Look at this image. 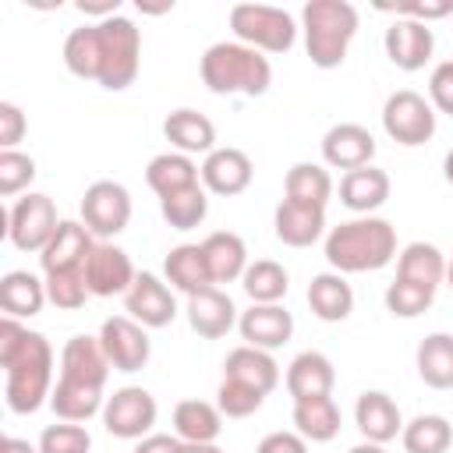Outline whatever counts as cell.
I'll list each match as a JSON object with an SVG mask.
<instances>
[{
	"instance_id": "obj_31",
	"label": "cell",
	"mask_w": 453,
	"mask_h": 453,
	"mask_svg": "<svg viewBox=\"0 0 453 453\" xmlns=\"http://www.w3.org/2000/svg\"><path fill=\"white\" fill-rule=\"evenodd\" d=\"M46 280H39L28 269H11L0 280V308L7 319H32L46 304Z\"/></svg>"
},
{
	"instance_id": "obj_51",
	"label": "cell",
	"mask_w": 453,
	"mask_h": 453,
	"mask_svg": "<svg viewBox=\"0 0 453 453\" xmlns=\"http://www.w3.org/2000/svg\"><path fill=\"white\" fill-rule=\"evenodd\" d=\"M184 453H223L216 442H184Z\"/></svg>"
},
{
	"instance_id": "obj_3",
	"label": "cell",
	"mask_w": 453,
	"mask_h": 453,
	"mask_svg": "<svg viewBox=\"0 0 453 453\" xmlns=\"http://www.w3.org/2000/svg\"><path fill=\"white\" fill-rule=\"evenodd\" d=\"M106 379H110V361L103 354L99 336H88V333L71 336L60 350V375L50 393V411L57 414V421L81 425L103 414Z\"/></svg>"
},
{
	"instance_id": "obj_26",
	"label": "cell",
	"mask_w": 453,
	"mask_h": 453,
	"mask_svg": "<svg viewBox=\"0 0 453 453\" xmlns=\"http://www.w3.org/2000/svg\"><path fill=\"white\" fill-rule=\"evenodd\" d=\"M163 280L173 290H180L184 297H195L198 290L216 287L202 244H177V248H170L166 258H163Z\"/></svg>"
},
{
	"instance_id": "obj_10",
	"label": "cell",
	"mask_w": 453,
	"mask_h": 453,
	"mask_svg": "<svg viewBox=\"0 0 453 453\" xmlns=\"http://www.w3.org/2000/svg\"><path fill=\"white\" fill-rule=\"evenodd\" d=\"M78 212L96 241H113L131 223V191L120 180H92L81 195Z\"/></svg>"
},
{
	"instance_id": "obj_24",
	"label": "cell",
	"mask_w": 453,
	"mask_h": 453,
	"mask_svg": "<svg viewBox=\"0 0 453 453\" xmlns=\"http://www.w3.org/2000/svg\"><path fill=\"white\" fill-rule=\"evenodd\" d=\"M223 379H234L241 386H251L258 389L262 396H269L276 386H280V365L269 350H258V347H234L226 357H223Z\"/></svg>"
},
{
	"instance_id": "obj_46",
	"label": "cell",
	"mask_w": 453,
	"mask_h": 453,
	"mask_svg": "<svg viewBox=\"0 0 453 453\" xmlns=\"http://www.w3.org/2000/svg\"><path fill=\"white\" fill-rule=\"evenodd\" d=\"M428 103L435 113L453 117V60H442L428 74Z\"/></svg>"
},
{
	"instance_id": "obj_48",
	"label": "cell",
	"mask_w": 453,
	"mask_h": 453,
	"mask_svg": "<svg viewBox=\"0 0 453 453\" xmlns=\"http://www.w3.org/2000/svg\"><path fill=\"white\" fill-rule=\"evenodd\" d=\"M255 453H308V439L297 432H269Z\"/></svg>"
},
{
	"instance_id": "obj_47",
	"label": "cell",
	"mask_w": 453,
	"mask_h": 453,
	"mask_svg": "<svg viewBox=\"0 0 453 453\" xmlns=\"http://www.w3.org/2000/svg\"><path fill=\"white\" fill-rule=\"evenodd\" d=\"M25 131H28V120H25L21 106L11 103V99H4L0 103V152L4 149H18V142L25 138Z\"/></svg>"
},
{
	"instance_id": "obj_12",
	"label": "cell",
	"mask_w": 453,
	"mask_h": 453,
	"mask_svg": "<svg viewBox=\"0 0 453 453\" xmlns=\"http://www.w3.org/2000/svg\"><path fill=\"white\" fill-rule=\"evenodd\" d=\"M99 343H103V354L113 372H127V375L142 372L152 357L149 329L142 322H134L131 315H110L99 326Z\"/></svg>"
},
{
	"instance_id": "obj_53",
	"label": "cell",
	"mask_w": 453,
	"mask_h": 453,
	"mask_svg": "<svg viewBox=\"0 0 453 453\" xmlns=\"http://www.w3.org/2000/svg\"><path fill=\"white\" fill-rule=\"evenodd\" d=\"M442 177H446V184H453V149H449L446 159H442Z\"/></svg>"
},
{
	"instance_id": "obj_43",
	"label": "cell",
	"mask_w": 453,
	"mask_h": 453,
	"mask_svg": "<svg viewBox=\"0 0 453 453\" xmlns=\"http://www.w3.org/2000/svg\"><path fill=\"white\" fill-rule=\"evenodd\" d=\"M46 280V297L50 304L64 308V311H78L92 294L85 287V269L81 273H53V276H42Z\"/></svg>"
},
{
	"instance_id": "obj_27",
	"label": "cell",
	"mask_w": 453,
	"mask_h": 453,
	"mask_svg": "<svg viewBox=\"0 0 453 453\" xmlns=\"http://www.w3.org/2000/svg\"><path fill=\"white\" fill-rule=\"evenodd\" d=\"M273 230L276 241L287 248H311L326 234V209H308L283 198L273 212Z\"/></svg>"
},
{
	"instance_id": "obj_7",
	"label": "cell",
	"mask_w": 453,
	"mask_h": 453,
	"mask_svg": "<svg viewBox=\"0 0 453 453\" xmlns=\"http://www.w3.org/2000/svg\"><path fill=\"white\" fill-rule=\"evenodd\" d=\"M230 28H234L237 42H244L258 53H287L297 42L294 14L283 7H269V4H234Z\"/></svg>"
},
{
	"instance_id": "obj_11",
	"label": "cell",
	"mask_w": 453,
	"mask_h": 453,
	"mask_svg": "<svg viewBox=\"0 0 453 453\" xmlns=\"http://www.w3.org/2000/svg\"><path fill=\"white\" fill-rule=\"evenodd\" d=\"M156 418H159V407L145 386H120L103 403V428L124 442H138L152 435Z\"/></svg>"
},
{
	"instance_id": "obj_13",
	"label": "cell",
	"mask_w": 453,
	"mask_h": 453,
	"mask_svg": "<svg viewBox=\"0 0 453 453\" xmlns=\"http://www.w3.org/2000/svg\"><path fill=\"white\" fill-rule=\"evenodd\" d=\"M134 265L127 258V251L113 241H96L88 258H85V287L92 297H113V294H127L134 283Z\"/></svg>"
},
{
	"instance_id": "obj_41",
	"label": "cell",
	"mask_w": 453,
	"mask_h": 453,
	"mask_svg": "<svg viewBox=\"0 0 453 453\" xmlns=\"http://www.w3.org/2000/svg\"><path fill=\"white\" fill-rule=\"evenodd\" d=\"M35 180V159L28 152L18 149H4L0 152V198H14L25 195Z\"/></svg>"
},
{
	"instance_id": "obj_20",
	"label": "cell",
	"mask_w": 453,
	"mask_h": 453,
	"mask_svg": "<svg viewBox=\"0 0 453 453\" xmlns=\"http://www.w3.org/2000/svg\"><path fill=\"white\" fill-rule=\"evenodd\" d=\"M184 315H188L191 333H198L202 340H219V336H226V333L237 326V319H241L237 308H234V301H230V294L219 290V287H205V290H198L195 297H188Z\"/></svg>"
},
{
	"instance_id": "obj_32",
	"label": "cell",
	"mask_w": 453,
	"mask_h": 453,
	"mask_svg": "<svg viewBox=\"0 0 453 453\" xmlns=\"http://www.w3.org/2000/svg\"><path fill=\"white\" fill-rule=\"evenodd\" d=\"M145 184L159 198H166V195H177L184 188L202 184V166L191 156H184V152H159L145 166Z\"/></svg>"
},
{
	"instance_id": "obj_34",
	"label": "cell",
	"mask_w": 453,
	"mask_h": 453,
	"mask_svg": "<svg viewBox=\"0 0 453 453\" xmlns=\"http://www.w3.org/2000/svg\"><path fill=\"white\" fill-rule=\"evenodd\" d=\"M340 407L333 396H311V400H294V432L304 435L308 442H333L340 435Z\"/></svg>"
},
{
	"instance_id": "obj_38",
	"label": "cell",
	"mask_w": 453,
	"mask_h": 453,
	"mask_svg": "<svg viewBox=\"0 0 453 453\" xmlns=\"http://www.w3.org/2000/svg\"><path fill=\"white\" fill-rule=\"evenodd\" d=\"M400 442L407 453H446L453 446V425L442 414H418L403 425Z\"/></svg>"
},
{
	"instance_id": "obj_25",
	"label": "cell",
	"mask_w": 453,
	"mask_h": 453,
	"mask_svg": "<svg viewBox=\"0 0 453 453\" xmlns=\"http://www.w3.org/2000/svg\"><path fill=\"white\" fill-rule=\"evenodd\" d=\"M163 134L173 145V152H184V156H209L212 149H219L216 145V124L205 113L188 110V106L166 113Z\"/></svg>"
},
{
	"instance_id": "obj_17",
	"label": "cell",
	"mask_w": 453,
	"mask_h": 453,
	"mask_svg": "<svg viewBox=\"0 0 453 453\" xmlns=\"http://www.w3.org/2000/svg\"><path fill=\"white\" fill-rule=\"evenodd\" d=\"M92 244H96V237L88 234V226L81 219H60L57 234L39 251L42 276H53V273H81Z\"/></svg>"
},
{
	"instance_id": "obj_37",
	"label": "cell",
	"mask_w": 453,
	"mask_h": 453,
	"mask_svg": "<svg viewBox=\"0 0 453 453\" xmlns=\"http://www.w3.org/2000/svg\"><path fill=\"white\" fill-rule=\"evenodd\" d=\"M244 294L251 297V304H280L290 290V276L276 258H255L244 276H241Z\"/></svg>"
},
{
	"instance_id": "obj_29",
	"label": "cell",
	"mask_w": 453,
	"mask_h": 453,
	"mask_svg": "<svg viewBox=\"0 0 453 453\" xmlns=\"http://www.w3.org/2000/svg\"><path fill=\"white\" fill-rule=\"evenodd\" d=\"M202 251H205V262H209V273H212V283H234L244 276V269L251 265L248 262V244L241 234L234 230H212L205 241H202Z\"/></svg>"
},
{
	"instance_id": "obj_14",
	"label": "cell",
	"mask_w": 453,
	"mask_h": 453,
	"mask_svg": "<svg viewBox=\"0 0 453 453\" xmlns=\"http://www.w3.org/2000/svg\"><path fill=\"white\" fill-rule=\"evenodd\" d=\"M124 311L142 322L145 329H163L177 319V297L173 287L156 273H138L131 290L124 294Z\"/></svg>"
},
{
	"instance_id": "obj_35",
	"label": "cell",
	"mask_w": 453,
	"mask_h": 453,
	"mask_svg": "<svg viewBox=\"0 0 453 453\" xmlns=\"http://www.w3.org/2000/svg\"><path fill=\"white\" fill-rule=\"evenodd\" d=\"M223 432V414L209 400H180L173 407V435L180 442H216Z\"/></svg>"
},
{
	"instance_id": "obj_44",
	"label": "cell",
	"mask_w": 453,
	"mask_h": 453,
	"mask_svg": "<svg viewBox=\"0 0 453 453\" xmlns=\"http://www.w3.org/2000/svg\"><path fill=\"white\" fill-rule=\"evenodd\" d=\"M265 403V396L251 386H241L234 379H223L219 389H216V407L223 418H251L258 407Z\"/></svg>"
},
{
	"instance_id": "obj_21",
	"label": "cell",
	"mask_w": 453,
	"mask_h": 453,
	"mask_svg": "<svg viewBox=\"0 0 453 453\" xmlns=\"http://www.w3.org/2000/svg\"><path fill=\"white\" fill-rule=\"evenodd\" d=\"M354 425H357L361 439L379 442V446L393 442V439L403 432L400 407H396V400H393L389 393H382V389H365V393L357 396V403H354Z\"/></svg>"
},
{
	"instance_id": "obj_22",
	"label": "cell",
	"mask_w": 453,
	"mask_h": 453,
	"mask_svg": "<svg viewBox=\"0 0 453 453\" xmlns=\"http://www.w3.org/2000/svg\"><path fill=\"white\" fill-rule=\"evenodd\" d=\"M283 386L290 400H311V396H333L336 368L322 350H301L283 375Z\"/></svg>"
},
{
	"instance_id": "obj_19",
	"label": "cell",
	"mask_w": 453,
	"mask_h": 453,
	"mask_svg": "<svg viewBox=\"0 0 453 453\" xmlns=\"http://www.w3.org/2000/svg\"><path fill=\"white\" fill-rule=\"evenodd\" d=\"M237 333L248 347L273 354L276 347H283L294 336V315L283 304H251L248 311H241Z\"/></svg>"
},
{
	"instance_id": "obj_1",
	"label": "cell",
	"mask_w": 453,
	"mask_h": 453,
	"mask_svg": "<svg viewBox=\"0 0 453 453\" xmlns=\"http://www.w3.org/2000/svg\"><path fill=\"white\" fill-rule=\"evenodd\" d=\"M64 67L81 81L103 85L106 92L131 88L142 67L138 25L124 14H113L106 21L71 28L64 39Z\"/></svg>"
},
{
	"instance_id": "obj_52",
	"label": "cell",
	"mask_w": 453,
	"mask_h": 453,
	"mask_svg": "<svg viewBox=\"0 0 453 453\" xmlns=\"http://www.w3.org/2000/svg\"><path fill=\"white\" fill-rule=\"evenodd\" d=\"M347 453H386V446H379V442H368V439H361L357 446H350Z\"/></svg>"
},
{
	"instance_id": "obj_15",
	"label": "cell",
	"mask_w": 453,
	"mask_h": 453,
	"mask_svg": "<svg viewBox=\"0 0 453 453\" xmlns=\"http://www.w3.org/2000/svg\"><path fill=\"white\" fill-rule=\"evenodd\" d=\"M372 159H375V138L368 127L343 120L322 134V166L350 173V170L372 166Z\"/></svg>"
},
{
	"instance_id": "obj_33",
	"label": "cell",
	"mask_w": 453,
	"mask_h": 453,
	"mask_svg": "<svg viewBox=\"0 0 453 453\" xmlns=\"http://www.w3.org/2000/svg\"><path fill=\"white\" fill-rule=\"evenodd\" d=\"M333 177L322 163H294L283 177V198L308 209H326L333 198Z\"/></svg>"
},
{
	"instance_id": "obj_50",
	"label": "cell",
	"mask_w": 453,
	"mask_h": 453,
	"mask_svg": "<svg viewBox=\"0 0 453 453\" xmlns=\"http://www.w3.org/2000/svg\"><path fill=\"white\" fill-rule=\"evenodd\" d=\"M0 453H39V446H32L28 439H18V435H7Z\"/></svg>"
},
{
	"instance_id": "obj_45",
	"label": "cell",
	"mask_w": 453,
	"mask_h": 453,
	"mask_svg": "<svg viewBox=\"0 0 453 453\" xmlns=\"http://www.w3.org/2000/svg\"><path fill=\"white\" fill-rule=\"evenodd\" d=\"M382 14H396V18H411L421 25H432L446 14H453V0H407V4H379Z\"/></svg>"
},
{
	"instance_id": "obj_30",
	"label": "cell",
	"mask_w": 453,
	"mask_h": 453,
	"mask_svg": "<svg viewBox=\"0 0 453 453\" xmlns=\"http://www.w3.org/2000/svg\"><path fill=\"white\" fill-rule=\"evenodd\" d=\"M396 280L403 283H418L425 290H439L446 280V258L435 244L428 241H411L400 248L396 255Z\"/></svg>"
},
{
	"instance_id": "obj_6",
	"label": "cell",
	"mask_w": 453,
	"mask_h": 453,
	"mask_svg": "<svg viewBox=\"0 0 453 453\" xmlns=\"http://www.w3.org/2000/svg\"><path fill=\"white\" fill-rule=\"evenodd\" d=\"M357 7L347 0H308L301 7V32L308 60L319 71H333L347 60V50L357 35Z\"/></svg>"
},
{
	"instance_id": "obj_49",
	"label": "cell",
	"mask_w": 453,
	"mask_h": 453,
	"mask_svg": "<svg viewBox=\"0 0 453 453\" xmlns=\"http://www.w3.org/2000/svg\"><path fill=\"white\" fill-rule=\"evenodd\" d=\"M134 453H184V442L177 435H163V432H152L145 439H138Z\"/></svg>"
},
{
	"instance_id": "obj_4",
	"label": "cell",
	"mask_w": 453,
	"mask_h": 453,
	"mask_svg": "<svg viewBox=\"0 0 453 453\" xmlns=\"http://www.w3.org/2000/svg\"><path fill=\"white\" fill-rule=\"evenodd\" d=\"M396 255V226L382 216H354L326 234V262L343 276L386 269Z\"/></svg>"
},
{
	"instance_id": "obj_5",
	"label": "cell",
	"mask_w": 453,
	"mask_h": 453,
	"mask_svg": "<svg viewBox=\"0 0 453 453\" xmlns=\"http://www.w3.org/2000/svg\"><path fill=\"white\" fill-rule=\"evenodd\" d=\"M202 85L212 96H265L273 85V64L265 53L244 42H212L202 53Z\"/></svg>"
},
{
	"instance_id": "obj_18",
	"label": "cell",
	"mask_w": 453,
	"mask_h": 453,
	"mask_svg": "<svg viewBox=\"0 0 453 453\" xmlns=\"http://www.w3.org/2000/svg\"><path fill=\"white\" fill-rule=\"evenodd\" d=\"M382 46H386V57H389L393 67H400V71H421L432 60V53H435V35L421 21L396 18L386 28Z\"/></svg>"
},
{
	"instance_id": "obj_9",
	"label": "cell",
	"mask_w": 453,
	"mask_h": 453,
	"mask_svg": "<svg viewBox=\"0 0 453 453\" xmlns=\"http://www.w3.org/2000/svg\"><path fill=\"white\" fill-rule=\"evenodd\" d=\"M382 127L396 145L418 149V145L432 142V134H435V110L421 92L396 88L382 103Z\"/></svg>"
},
{
	"instance_id": "obj_40",
	"label": "cell",
	"mask_w": 453,
	"mask_h": 453,
	"mask_svg": "<svg viewBox=\"0 0 453 453\" xmlns=\"http://www.w3.org/2000/svg\"><path fill=\"white\" fill-rule=\"evenodd\" d=\"M382 301H386V311H389V315H396V319H418V315H425V311L432 308L435 290H425V287H418V283L393 280V283L386 287Z\"/></svg>"
},
{
	"instance_id": "obj_8",
	"label": "cell",
	"mask_w": 453,
	"mask_h": 453,
	"mask_svg": "<svg viewBox=\"0 0 453 453\" xmlns=\"http://www.w3.org/2000/svg\"><path fill=\"white\" fill-rule=\"evenodd\" d=\"M57 226H60L57 205L42 191H25L7 209V241L18 251H35L39 255L50 244V237L57 234Z\"/></svg>"
},
{
	"instance_id": "obj_54",
	"label": "cell",
	"mask_w": 453,
	"mask_h": 453,
	"mask_svg": "<svg viewBox=\"0 0 453 453\" xmlns=\"http://www.w3.org/2000/svg\"><path fill=\"white\" fill-rule=\"evenodd\" d=\"M446 283H449V290H453V258L446 262Z\"/></svg>"
},
{
	"instance_id": "obj_39",
	"label": "cell",
	"mask_w": 453,
	"mask_h": 453,
	"mask_svg": "<svg viewBox=\"0 0 453 453\" xmlns=\"http://www.w3.org/2000/svg\"><path fill=\"white\" fill-rule=\"evenodd\" d=\"M159 212L170 230H195L209 216V191L202 184H195L177 195H166V198H159Z\"/></svg>"
},
{
	"instance_id": "obj_28",
	"label": "cell",
	"mask_w": 453,
	"mask_h": 453,
	"mask_svg": "<svg viewBox=\"0 0 453 453\" xmlns=\"http://www.w3.org/2000/svg\"><path fill=\"white\" fill-rule=\"evenodd\" d=\"M304 301H308V308H311L315 319H322V322H343L354 311V287L347 283L343 273H333L329 269V273L311 276Z\"/></svg>"
},
{
	"instance_id": "obj_16",
	"label": "cell",
	"mask_w": 453,
	"mask_h": 453,
	"mask_svg": "<svg viewBox=\"0 0 453 453\" xmlns=\"http://www.w3.org/2000/svg\"><path fill=\"white\" fill-rule=\"evenodd\" d=\"M251 177H255V163L244 149L223 145L202 159V188L209 195H219V198L244 195L251 188Z\"/></svg>"
},
{
	"instance_id": "obj_42",
	"label": "cell",
	"mask_w": 453,
	"mask_h": 453,
	"mask_svg": "<svg viewBox=\"0 0 453 453\" xmlns=\"http://www.w3.org/2000/svg\"><path fill=\"white\" fill-rule=\"evenodd\" d=\"M39 453H88L92 449V435L85 425H74V421H57V425H46L42 435H39Z\"/></svg>"
},
{
	"instance_id": "obj_23",
	"label": "cell",
	"mask_w": 453,
	"mask_h": 453,
	"mask_svg": "<svg viewBox=\"0 0 453 453\" xmlns=\"http://www.w3.org/2000/svg\"><path fill=\"white\" fill-rule=\"evenodd\" d=\"M389 191H393V180L379 166H361L340 177V202L354 216H375V209L389 202Z\"/></svg>"
},
{
	"instance_id": "obj_36",
	"label": "cell",
	"mask_w": 453,
	"mask_h": 453,
	"mask_svg": "<svg viewBox=\"0 0 453 453\" xmlns=\"http://www.w3.org/2000/svg\"><path fill=\"white\" fill-rule=\"evenodd\" d=\"M414 365H418V379L428 389H453V336L449 333H428L418 343Z\"/></svg>"
},
{
	"instance_id": "obj_2",
	"label": "cell",
	"mask_w": 453,
	"mask_h": 453,
	"mask_svg": "<svg viewBox=\"0 0 453 453\" xmlns=\"http://www.w3.org/2000/svg\"><path fill=\"white\" fill-rule=\"evenodd\" d=\"M0 368L4 400L11 414H35L53 393V347L21 319H0Z\"/></svg>"
}]
</instances>
